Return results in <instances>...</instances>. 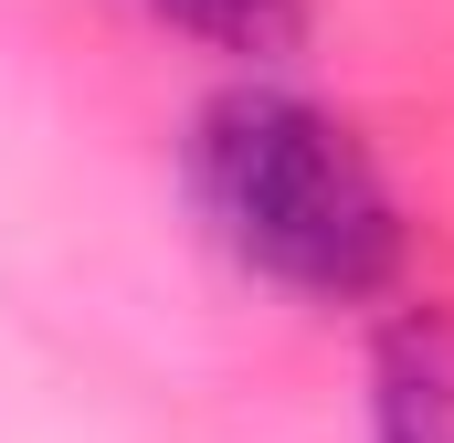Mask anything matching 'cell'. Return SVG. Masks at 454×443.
<instances>
[{
	"label": "cell",
	"mask_w": 454,
	"mask_h": 443,
	"mask_svg": "<svg viewBox=\"0 0 454 443\" xmlns=\"http://www.w3.org/2000/svg\"><path fill=\"white\" fill-rule=\"evenodd\" d=\"M191 190L243 275L307 296V307H370L402 285V190L370 159L339 106L243 74L191 127Z\"/></svg>",
	"instance_id": "1"
},
{
	"label": "cell",
	"mask_w": 454,
	"mask_h": 443,
	"mask_svg": "<svg viewBox=\"0 0 454 443\" xmlns=\"http://www.w3.org/2000/svg\"><path fill=\"white\" fill-rule=\"evenodd\" d=\"M370 443H454V307H391L370 338Z\"/></svg>",
	"instance_id": "2"
},
{
	"label": "cell",
	"mask_w": 454,
	"mask_h": 443,
	"mask_svg": "<svg viewBox=\"0 0 454 443\" xmlns=\"http://www.w3.org/2000/svg\"><path fill=\"white\" fill-rule=\"evenodd\" d=\"M148 11L201 32V43H223V53H243V64H275L307 32V0H148Z\"/></svg>",
	"instance_id": "3"
}]
</instances>
